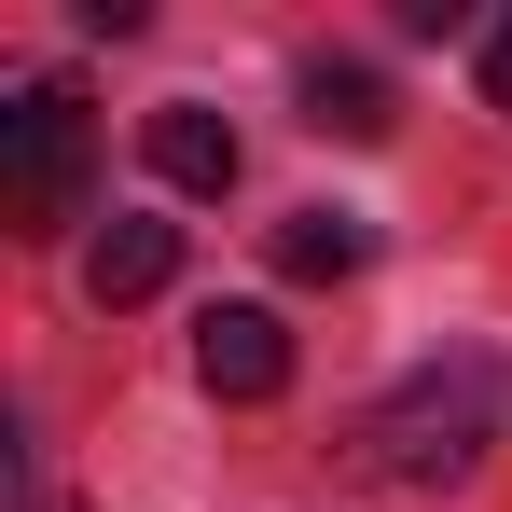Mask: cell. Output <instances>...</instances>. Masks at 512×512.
Returning a JSON list of instances; mask_svg holds the SVG:
<instances>
[{
	"label": "cell",
	"mask_w": 512,
	"mask_h": 512,
	"mask_svg": "<svg viewBox=\"0 0 512 512\" xmlns=\"http://www.w3.org/2000/svg\"><path fill=\"white\" fill-rule=\"evenodd\" d=\"M305 125H319V139H388L402 111H388V84H374L360 56H319V70H305Z\"/></svg>",
	"instance_id": "cell-6"
},
{
	"label": "cell",
	"mask_w": 512,
	"mask_h": 512,
	"mask_svg": "<svg viewBox=\"0 0 512 512\" xmlns=\"http://www.w3.org/2000/svg\"><path fill=\"white\" fill-rule=\"evenodd\" d=\"M277 263H291V277H319V291H333V277H360V263H374V236H360V222H346V208H291V222H277Z\"/></svg>",
	"instance_id": "cell-7"
},
{
	"label": "cell",
	"mask_w": 512,
	"mask_h": 512,
	"mask_svg": "<svg viewBox=\"0 0 512 512\" xmlns=\"http://www.w3.org/2000/svg\"><path fill=\"white\" fill-rule=\"evenodd\" d=\"M485 111H512V14L485 28Z\"/></svg>",
	"instance_id": "cell-8"
},
{
	"label": "cell",
	"mask_w": 512,
	"mask_h": 512,
	"mask_svg": "<svg viewBox=\"0 0 512 512\" xmlns=\"http://www.w3.org/2000/svg\"><path fill=\"white\" fill-rule=\"evenodd\" d=\"M512 429V374L499 360H429V374H402L374 416L346 429V457H360V485H388V499H457L485 457H499Z\"/></svg>",
	"instance_id": "cell-1"
},
{
	"label": "cell",
	"mask_w": 512,
	"mask_h": 512,
	"mask_svg": "<svg viewBox=\"0 0 512 512\" xmlns=\"http://www.w3.org/2000/svg\"><path fill=\"white\" fill-rule=\"evenodd\" d=\"M153 180H167V194H236V125L194 111V97H167V111H153Z\"/></svg>",
	"instance_id": "cell-5"
},
{
	"label": "cell",
	"mask_w": 512,
	"mask_h": 512,
	"mask_svg": "<svg viewBox=\"0 0 512 512\" xmlns=\"http://www.w3.org/2000/svg\"><path fill=\"white\" fill-rule=\"evenodd\" d=\"M194 374H208V402H277V388H291L277 305H208V319H194Z\"/></svg>",
	"instance_id": "cell-3"
},
{
	"label": "cell",
	"mask_w": 512,
	"mask_h": 512,
	"mask_svg": "<svg viewBox=\"0 0 512 512\" xmlns=\"http://www.w3.org/2000/svg\"><path fill=\"white\" fill-rule=\"evenodd\" d=\"M84 180H97V125L70 84H28L0 111V222L14 236H56V222H84Z\"/></svg>",
	"instance_id": "cell-2"
},
{
	"label": "cell",
	"mask_w": 512,
	"mask_h": 512,
	"mask_svg": "<svg viewBox=\"0 0 512 512\" xmlns=\"http://www.w3.org/2000/svg\"><path fill=\"white\" fill-rule=\"evenodd\" d=\"M180 277V222H139V208H111V236L84 250V291L97 305H153Z\"/></svg>",
	"instance_id": "cell-4"
}]
</instances>
